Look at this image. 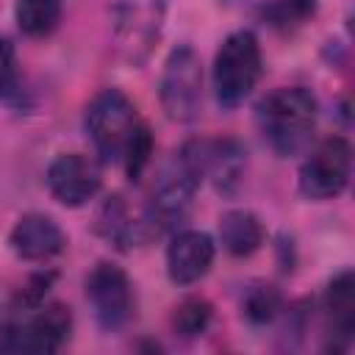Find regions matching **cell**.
Masks as SVG:
<instances>
[{
    "label": "cell",
    "mask_w": 355,
    "mask_h": 355,
    "mask_svg": "<svg viewBox=\"0 0 355 355\" xmlns=\"http://www.w3.org/2000/svg\"><path fill=\"white\" fill-rule=\"evenodd\" d=\"M316 97L302 86H286L275 89L258 103V125L280 155L300 153L316 125Z\"/></svg>",
    "instance_id": "cell-1"
},
{
    "label": "cell",
    "mask_w": 355,
    "mask_h": 355,
    "mask_svg": "<svg viewBox=\"0 0 355 355\" xmlns=\"http://www.w3.org/2000/svg\"><path fill=\"white\" fill-rule=\"evenodd\" d=\"M69 333H72V313L61 302L14 308L0 324V352L50 355L67 344Z\"/></svg>",
    "instance_id": "cell-2"
},
{
    "label": "cell",
    "mask_w": 355,
    "mask_h": 355,
    "mask_svg": "<svg viewBox=\"0 0 355 355\" xmlns=\"http://www.w3.org/2000/svg\"><path fill=\"white\" fill-rule=\"evenodd\" d=\"M261 44L247 28L233 31L214 55V92L225 108L241 105L261 78Z\"/></svg>",
    "instance_id": "cell-3"
},
{
    "label": "cell",
    "mask_w": 355,
    "mask_h": 355,
    "mask_svg": "<svg viewBox=\"0 0 355 355\" xmlns=\"http://www.w3.org/2000/svg\"><path fill=\"white\" fill-rule=\"evenodd\" d=\"M86 133L103 161H122L130 133L136 130V108L119 89H103L86 105Z\"/></svg>",
    "instance_id": "cell-4"
},
{
    "label": "cell",
    "mask_w": 355,
    "mask_h": 355,
    "mask_svg": "<svg viewBox=\"0 0 355 355\" xmlns=\"http://www.w3.org/2000/svg\"><path fill=\"white\" fill-rule=\"evenodd\" d=\"M161 108L172 122H191L202 105V64L191 44H178L161 72Z\"/></svg>",
    "instance_id": "cell-5"
},
{
    "label": "cell",
    "mask_w": 355,
    "mask_h": 355,
    "mask_svg": "<svg viewBox=\"0 0 355 355\" xmlns=\"http://www.w3.org/2000/svg\"><path fill=\"white\" fill-rule=\"evenodd\" d=\"M352 175V147L347 139H324L300 166V191L308 200L338 197Z\"/></svg>",
    "instance_id": "cell-6"
},
{
    "label": "cell",
    "mask_w": 355,
    "mask_h": 355,
    "mask_svg": "<svg viewBox=\"0 0 355 355\" xmlns=\"http://www.w3.org/2000/svg\"><path fill=\"white\" fill-rule=\"evenodd\" d=\"M86 300L94 311V319L105 330H116L133 316V286L116 263L103 261L89 272Z\"/></svg>",
    "instance_id": "cell-7"
},
{
    "label": "cell",
    "mask_w": 355,
    "mask_h": 355,
    "mask_svg": "<svg viewBox=\"0 0 355 355\" xmlns=\"http://www.w3.org/2000/svg\"><path fill=\"white\" fill-rule=\"evenodd\" d=\"M44 180H47L50 194L61 205L80 208L97 197V191L103 186V172L94 158L80 155V153H64V155L53 158Z\"/></svg>",
    "instance_id": "cell-8"
},
{
    "label": "cell",
    "mask_w": 355,
    "mask_h": 355,
    "mask_svg": "<svg viewBox=\"0 0 355 355\" xmlns=\"http://www.w3.org/2000/svg\"><path fill=\"white\" fill-rule=\"evenodd\" d=\"M214 239L202 230H180L166 247V272L178 286H191L202 280L214 263Z\"/></svg>",
    "instance_id": "cell-9"
},
{
    "label": "cell",
    "mask_w": 355,
    "mask_h": 355,
    "mask_svg": "<svg viewBox=\"0 0 355 355\" xmlns=\"http://www.w3.org/2000/svg\"><path fill=\"white\" fill-rule=\"evenodd\" d=\"M97 233L111 241L114 247L119 250H128V247H136V244H144L150 241L155 233L147 211H133L125 197H108L103 202V208L97 211Z\"/></svg>",
    "instance_id": "cell-10"
},
{
    "label": "cell",
    "mask_w": 355,
    "mask_h": 355,
    "mask_svg": "<svg viewBox=\"0 0 355 355\" xmlns=\"http://www.w3.org/2000/svg\"><path fill=\"white\" fill-rule=\"evenodd\" d=\"M8 244H11L14 255L22 261H50L53 255H58L64 250L67 239L55 219H50L44 214H25L11 227Z\"/></svg>",
    "instance_id": "cell-11"
},
{
    "label": "cell",
    "mask_w": 355,
    "mask_h": 355,
    "mask_svg": "<svg viewBox=\"0 0 355 355\" xmlns=\"http://www.w3.org/2000/svg\"><path fill=\"white\" fill-rule=\"evenodd\" d=\"M324 313H327V336L333 349H347L355 336V275L341 269L324 291Z\"/></svg>",
    "instance_id": "cell-12"
},
{
    "label": "cell",
    "mask_w": 355,
    "mask_h": 355,
    "mask_svg": "<svg viewBox=\"0 0 355 355\" xmlns=\"http://www.w3.org/2000/svg\"><path fill=\"white\" fill-rule=\"evenodd\" d=\"M200 161H202V180L208 178L219 191H233L244 175L247 153L236 139L200 141Z\"/></svg>",
    "instance_id": "cell-13"
},
{
    "label": "cell",
    "mask_w": 355,
    "mask_h": 355,
    "mask_svg": "<svg viewBox=\"0 0 355 355\" xmlns=\"http://www.w3.org/2000/svg\"><path fill=\"white\" fill-rule=\"evenodd\" d=\"M219 241L230 255L247 258L263 244V225L252 211L230 208L219 216Z\"/></svg>",
    "instance_id": "cell-14"
},
{
    "label": "cell",
    "mask_w": 355,
    "mask_h": 355,
    "mask_svg": "<svg viewBox=\"0 0 355 355\" xmlns=\"http://www.w3.org/2000/svg\"><path fill=\"white\" fill-rule=\"evenodd\" d=\"M14 17L25 36H47L61 19V0H17Z\"/></svg>",
    "instance_id": "cell-15"
},
{
    "label": "cell",
    "mask_w": 355,
    "mask_h": 355,
    "mask_svg": "<svg viewBox=\"0 0 355 355\" xmlns=\"http://www.w3.org/2000/svg\"><path fill=\"white\" fill-rule=\"evenodd\" d=\"M211 316H214V308L205 297H186L172 313V327L180 338H197L205 333Z\"/></svg>",
    "instance_id": "cell-16"
},
{
    "label": "cell",
    "mask_w": 355,
    "mask_h": 355,
    "mask_svg": "<svg viewBox=\"0 0 355 355\" xmlns=\"http://www.w3.org/2000/svg\"><path fill=\"white\" fill-rule=\"evenodd\" d=\"M241 311H244L247 322H252V324H269V322H275L280 316L283 297H280V291L275 286H263L261 283V286L247 288V294L241 300Z\"/></svg>",
    "instance_id": "cell-17"
},
{
    "label": "cell",
    "mask_w": 355,
    "mask_h": 355,
    "mask_svg": "<svg viewBox=\"0 0 355 355\" xmlns=\"http://www.w3.org/2000/svg\"><path fill=\"white\" fill-rule=\"evenodd\" d=\"M150 155H153V133H150L147 125L139 122L136 130H133L130 139H128L125 153H122V164H125L130 180H139V178H141V172H144L147 164H150Z\"/></svg>",
    "instance_id": "cell-18"
},
{
    "label": "cell",
    "mask_w": 355,
    "mask_h": 355,
    "mask_svg": "<svg viewBox=\"0 0 355 355\" xmlns=\"http://www.w3.org/2000/svg\"><path fill=\"white\" fill-rule=\"evenodd\" d=\"M316 11V0H269V6L263 8L266 19L277 28H291L305 22L311 14Z\"/></svg>",
    "instance_id": "cell-19"
},
{
    "label": "cell",
    "mask_w": 355,
    "mask_h": 355,
    "mask_svg": "<svg viewBox=\"0 0 355 355\" xmlns=\"http://www.w3.org/2000/svg\"><path fill=\"white\" fill-rule=\"evenodd\" d=\"M17 86V61H14V47L6 36H0V97L11 94Z\"/></svg>",
    "instance_id": "cell-20"
}]
</instances>
